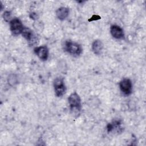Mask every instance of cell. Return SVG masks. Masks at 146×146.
<instances>
[{
  "label": "cell",
  "instance_id": "obj_6",
  "mask_svg": "<svg viewBox=\"0 0 146 146\" xmlns=\"http://www.w3.org/2000/svg\"><path fill=\"white\" fill-rule=\"evenodd\" d=\"M110 33L112 36L117 39H124V33L123 29L120 26L113 25L111 26Z\"/></svg>",
  "mask_w": 146,
  "mask_h": 146
},
{
  "label": "cell",
  "instance_id": "obj_5",
  "mask_svg": "<svg viewBox=\"0 0 146 146\" xmlns=\"http://www.w3.org/2000/svg\"><path fill=\"white\" fill-rule=\"evenodd\" d=\"M119 87L121 92L124 95L128 96L132 93V84L129 79H123L119 83Z\"/></svg>",
  "mask_w": 146,
  "mask_h": 146
},
{
  "label": "cell",
  "instance_id": "obj_10",
  "mask_svg": "<svg viewBox=\"0 0 146 146\" xmlns=\"http://www.w3.org/2000/svg\"><path fill=\"white\" fill-rule=\"evenodd\" d=\"M23 38H25L29 42H33L34 40V35L33 31L28 27H23V29L21 33Z\"/></svg>",
  "mask_w": 146,
  "mask_h": 146
},
{
  "label": "cell",
  "instance_id": "obj_1",
  "mask_svg": "<svg viewBox=\"0 0 146 146\" xmlns=\"http://www.w3.org/2000/svg\"><path fill=\"white\" fill-rule=\"evenodd\" d=\"M68 103L70 107V109L72 111H80L81 110L82 104L81 99L79 95L74 92L72 93L68 98Z\"/></svg>",
  "mask_w": 146,
  "mask_h": 146
},
{
  "label": "cell",
  "instance_id": "obj_3",
  "mask_svg": "<svg viewBox=\"0 0 146 146\" xmlns=\"http://www.w3.org/2000/svg\"><path fill=\"white\" fill-rule=\"evenodd\" d=\"M54 88L56 96H62L66 91V87L64 83L63 78L61 77L55 78L54 81Z\"/></svg>",
  "mask_w": 146,
  "mask_h": 146
},
{
  "label": "cell",
  "instance_id": "obj_8",
  "mask_svg": "<svg viewBox=\"0 0 146 146\" xmlns=\"http://www.w3.org/2000/svg\"><path fill=\"white\" fill-rule=\"evenodd\" d=\"M69 14V9L66 7H61L57 9L56 15L57 18L61 21L65 19Z\"/></svg>",
  "mask_w": 146,
  "mask_h": 146
},
{
  "label": "cell",
  "instance_id": "obj_13",
  "mask_svg": "<svg viewBox=\"0 0 146 146\" xmlns=\"http://www.w3.org/2000/svg\"><path fill=\"white\" fill-rule=\"evenodd\" d=\"M101 18V17H99V16H98V15H93L91 18V19H89V21H94V20H97V19H100Z\"/></svg>",
  "mask_w": 146,
  "mask_h": 146
},
{
  "label": "cell",
  "instance_id": "obj_12",
  "mask_svg": "<svg viewBox=\"0 0 146 146\" xmlns=\"http://www.w3.org/2000/svg\"><path fill=\"white\" fill-rule=\"evenodd\" d=\"M30 17L33 19H34V20H36L38 18V15L37 14L35 13H31L30 14Z\"/></svg>",
  "mask_w": 146,
  "mask_h": 146
},
{
  "label": "cell",
  "instance_id": "obj_9",
  "mask_svg": "<svg viewBox=\"0 0 146 146\" xmlns=\"http://www.w3.org/2000/svg\"><path fill=\"white\" fill-rule=\"evenodd\" d=\"M103 48V44L100 40H95L92 44V50L96 55H100Z\"/></svg>",
  "mask_w": 146,
  "mask_h": 146
},
{
  "label": "cell",
  "instance_id": "obj_11",
  "mask_svg": "<svg viewBox=\"0 0 146 146\" xmlns=\"http://www.w3.org/2000/svg\"><path fill=\"white\" fill-rule=\"evenodd\" d=\"M11 13L10 11H5L3 14V18L6 22H9L11 19Z\"/></svg>",
  "mask_w": 146,
  "mask_h": 146
},
{
  "label": "cell",
  "instance_id": "obj_7",
  "mask_svg": "<svg viewBox=\"0 0 146 146\" xmlns=\"http://www.w3.org/2000/svg\"><path fill=\"white\" fill-rule=\"evenodd\" d=\"M34 52L40 60L45 61L47 59L48 56V49L46 46H42L35 48Z\"/></svg>",
  "mask_w": 146,
  "mask_h": 146
},
{
  "label": "cell",
  "instance_id": "obj_2",
  "mask_svg": "<svg viewBox=\"0 0 146 146\" xmlns=\"http://www.w3.org/2000/svg\"><path fill=\"white\" fill-rule=\"evenodd\" d=\"M64 48L69 54L74 55H79L82 52V48L79 44L70 40L66 41Z\"/></svg>",
  "mask_w": 146,
  "mask_h": 146
},
{
  "label": "cell",
  "instance_id": "obj_4",
  "mask_svg": "<svg viewBox=\"0 0 146 146\" xmlns=\"http://www.w3.org/2000/svg\"><path fill=\"white\" fill-rule=\"evenodd\" d=\"M10 27L13 35L15 36L21 34L24 27L21 20L17 18H15L10 21Z\"/></svg>",
  "mask_w": 146,
  "mask_h": 146
}]
</instances>
